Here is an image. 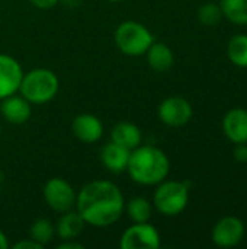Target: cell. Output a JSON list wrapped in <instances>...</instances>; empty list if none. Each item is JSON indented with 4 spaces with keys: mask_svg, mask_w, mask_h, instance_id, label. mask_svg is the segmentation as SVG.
I'll return each instance as SVG.
<instances>
[{
    "mask_svg": "<svg viewBox=\"0 0 247 249\" xmlns=\"http://www.w3.org/2000/svg\"><path fill=\"white\" fill-rule=\"evenodd\" d=\"M146 55L148 66L156 71H167L175 63V54L172 48L163 42H153Z\"/></svg>",
    "mask_w": 247,
    "mask_h": 249,
    "instance_id": "obj_17",
    "label": "cell"
},
{
    "mask_svg": "<svg viewBox=\"0 0 247 249\" xmlns=\"http://www.w3.org/2000/svg\"><path fill=\"white\" fill-rule=\"evenodd\" d=\"M60 89V80L57 74L49 69H32L23 73L19 93L35 105H44L51 102Z\"/></svg>",
    "mask_w": 247,
    "mask_h": 249,
    "instance_id": "obj_3",
    "label": "cell"
},
{
    "mask_svg": "<svg viewBox=\"0 0 247 249\" xmlns=\"http://www.w3.org/2000/svg\"><path fill=\"white\" fill-rule=\"evenodd\" d=\"M223 131L226 137L237 143H247V109L233 108L223 118Z\"/></svg>",
    "mask_w": 247,
    "mask_h": 249,
    "instance_id": "obj_13",
    "label": "cell"
},
{
    "mask_svg": "<svg viewBox=\"0 0 247 249\" xmlns=\"http://www.w3.org/2000/svg\"><path fill=\"white\" fill-rule=\"evenodd\" d=\"M227 55L230 61L242 69L247 67V35L246 34H237L229 41L227 47Z\"/></svg>",
    "mask_w": 247,
    "mask_h": 249,
    "instance_id": "obj_20",
    "label": "cell"
},
{
    "mask_svg": "<svg viewBox=\"0 0 247 249\" xmlns=\"http://www.w3.org/2000/svg\"><path fill=\"white\" fill-rule=\"evenodd\" d=\"M36 9H42V10H48V9H52L55 7L60 0H29Z\"/></svg>",
    "mask_w": 247,
    "mask_h": 249,
    "instance_id": "obj_25",
    "label": "cell"
},
{
    "mask_svg": "<svg viewBox=\"0 0 247 249\" xmlns=\"http://www.w3.org/2000/svg\"><path fill=\"white\" fill-rule=\"evenodd\" d=\"M170 171L167 155L151 144H140L131 150L127 172L131 179L140 185H157L165 181Z\"/></svg>",
    "mask_w": 247,
    "mask_h": 249,
    "instance_id": "obj_2",
    "label": "cell"
},
{
    "mask_svg": "<svg viewBox=\"0 0 247 249\" xmlns=\"http://www.w3.org/2000/svg\"><path fill=\"white\" fill-rule=\"evenodd\" d=\"M223 18L236 25H247V0H221Z\"/></svg>",
    "mask_w": 247,
    "mask_h": 249,
    "instance_id": "obj_19",
    "label": "cell"
},
{
    "mask_svg": "<svg viewBox=\"0 0 247 249\" xmlns=\"http://www.w3.org/2000/svg\"><path fill=\"white\" fill-rule=\"evenodd\" d=\"M0 107H1V99H0Z\"/></svg>",
    "mask_w": 247,
    "mask_h": 249,
    "instance_id": "obj_31",
    "label": "cell"
},
{
    "mask_svg": "<svg viewBox=\"0 0 247 249\" xmlns=\"http://www.w3.org/2000/svg\"><path fill=\"white\" fill-rule=\"evenodd\" d=\"M83 0H60V3L66 7H70V9H76L82 4Z\"/></svg>",
    "mask_w": 247,
    "mask_h": 249,
    "instance_id": "obj_27",
    "label": "cell"
},
{
    "mask_svg": "<svg viewBox=\"0 0 247 249\" xmlns=\"http://www.w3.org/2000/svg\"><path fill=\"white\" fill-rule=\"evenodd\" d=\"M130 155H131V150H128L127 147L116 144L114 142H109L100 150V162L109 172L122 174L127 171Z\"/></svg>",
    "mask_w": 247,
    "mask_h": 249,
    "instance_id": "obj_14",
    "label": "cell"
},
{
    "mask_svg": "<svg viewBox=\"0 0 247 249\" xmlns=\"http://www.w3.org/2000/svg\"><path fill=\"white\" fill-rule=\"evenodd\" d=\"M84 226L86 223L80 217V214L76 210H68L66 213H61L54 228H55V235H58L61 241H67V239H77L84 231Z\"/></svg>",
    "mask_w": 247,
    "mask_h": 249,
    "instance_id": "obj_16",
    "label": "cell"
},
{
    "mask_svg": "<svg viewBox=\"0 0 247 249\" xmlns=\"http://www.w3.org/2000/svg\"><path fill=\"white\" fill-rule=\"evenodd\" d=\"M57 249H84V245L74 242V239H67V241L60 242L57 245Z\"/></svg>",
    "mask_w": 247,
    "mask_h": 249,
    "instance_id": "obj_26",
    "label": "cell"
},
{
    "mask_svg": "<svg viewBox=\"0 0 247 249\" xmlns=\"http://www.w3.org/2000/svg\"><path fill=\"white\" fill-rule=\"evenodd\" d=\"M153 196V206L163 216L181 214L189 201V187L182 181H162Z\"/></svg>",
    "mask_w": 247,
    "mask_h": 249,
    "instance_id": "obj_5",
    "label": "cell"
},
{
    "mask_svg": "<svg viewBox=\"0 0 247 249\" xmlns=\"http://www.w3.org/2000/svg\"><path fill=\"white\" fill-rule=\"evenodd\" d=\"M73 134L83 143H96L103 136L102 121L92 114H80L71 123Z\"/></svg>",
    "mask_w": 247,
    "mask_h": 249,
    "instance_id": "obj_12",
    "label": "cell"
},
{
    "mask_svg": "<svg viewBox=\"0 0 247 249\" xmlns=\"http://www.w3.org/2000/svg\"><path fill=\"white\" fill-rule=\"evenodd\" d=\"M15 249H44V247L41 244H38L36 241L28 238V239H23V241H19L13 245Z\"/></svg>",
    "mask_w": 247,
    "mask_h": 249,
    "instance_id": "obj_24",
    "label": "cell"
},
{
    "mask_svg": "<svg viewBox=\"0 0 247 249\" xmlns=\"http://www.w3.org/2000/svg\"><path fill=\"white\" fill-rule=\"evenodd\" d=\"M9 248V239L4 235V232L0 231V249H7Z\"/></svg>",
    "mask_w": 247,
    "mask_h": 249,
    "instance_id": "obj_28",
    "label": "cell"
},
{
    "mask_svg": "<svg viewBox=\"0 0 247 249\" xmlns=\"http://www.w3.org/2000/svg\"><path fill=\"white\" fill-rule=\"evenodd\" d=\"M233 155H234V159L237 162H240V163L247 162V143H237Z\"/></svg>",
    "mask_w": 247,
    "mask_h": 249,
    "instance_id": "obj_23",
    "label": "cell"
},
{
    "mask_svg": "<svg viewBox=\"0 0 247 249\" xmlns=\"http://www.w3.org/2000/svg\"><path fill=\"white\" fill-rule=\"evenodd\" d=\"M114 41L122 54L140 57L144 55L154 42V36L146 25L135 20H125L115 29Z\"/></svg>",
    "mask_w": 247,
    "mask_h": 249,
    "instance_id": "obj_4",
    "label": "cell"
},
{
    "mask_svg": "<svg viewBox=\"0 0 247 249\" xmlns=\"http://www.w3.org/2000/svg\"><path fill=\"white\" fill-rule=\"evenodd\" d=\"M111 142L121 144L127 147L128 150H134L138 147L143 142V133L138 125L130 123V121H122L114 125L111 131Z\"/></svg>",
    "mask_w": 247,
    "mask_h": 249,
    "instance_id": "obj_15",
    "label": "cell"
},
{
    "mask_svg": "<svg viewBox=\"0 0 247 249\" xmlns=\"http://www.w3.org/2000/svg\"><path fill=\"white\" fill-rule=\"evenodd\" d=\"M128 217L134 223H144L148 222L153 214V206L151 203L144 197H134L131 198L125 206Z\"/></svg>",
    "mask_w": 247,
    "mask_h": 249,
    "instance_id": "obj_18",
    "label": "cell"
},
{
    "mask_svg": "<svg viewBox=\"0 0 247 249\" xmlns=\"http://www.w3.org/2000/svg\"><path fill=\"white\" fill-rule=\"evenodd\" d=\"M23 70L20 63L12 55L0 53V99L17 93Z\"/></svg>",
    "mask_w": 247,
    "mask_h": 249,
    "instance_id": "obj_10",
    "label": "cell"
},
{
    "mask_svg": "<svg viewBox=\"0 0 247 249\" xmlns=\"http://www.w3.org/2000/svg\"><path fill=\"white\" fill-rule=\"evenodd\" d=\"M31 102L26 101L22 95H9L1 99V107H0V114L3 118L15 125L25 124L32 114L31 109Z\"/></svg>",
    "mask_w": 247,
    "mask_h": 249,
    "instance_id": "obj_11",
    "label": "cell"
},
{
    "mask_svg": "<svg viewBox=\"0 0 247 249\" xmlns=\"http://www.w3.org/2000/svg\"><path fill=\"white\" fill-rule=\"evenodd\" d=\"M1 130H3V128H1V124H0V136H1Z\"/></svg>",
    "mask_w": 247,
    "mask_h": 249,
    "instance_id": "obj_30",
    "label": "cell"
},
{
    "mask_svg": "<svg viewBox=\"0 0 247 249\" xmlns=\"http://www.w3.org/2000/svg\"><path fill=\"white\" fill-rule=\"evenodd\" d=\"M55 235V228L48 219H38L32 223L29 229V238L41 244L42 247L48 245Z\"/></svg>",
    "mask_w": 247,
    "mask_h": 249,
    "instance_id": "obj_21",
    "label": "cell"
},
{
    "mask_svg": "<svg viewBox=\"0 0 247 249\" xmlns=\"http://www.w3.org/2000/svg\"><path fill=\"white\" fill-rule=\"evenodd\" d=\"M74 207L86 225L108 228L122 216L125 200L116 184L106 179H95L83 185L77 193Z\"/></svg>",
    "mask_w": 247,
    "mask_h": 249,
    "instance_id": "obj_1",
    "label": "cell"
},
{
    "mask_svg": "<svg viewBox=\"0 0 247 249\" xmlns=\"http://www.w3.org/2000/svg\"><path fill=\"white\" fill-rule=\"evenodd\" d=\"M160 244L159 231L148 222L134 223L125 229L119 239L121 249H157Z\"/></svg>",
    "mask_w": 247,
    "mask_h": 249,
    "instance_id": "obj_7",
    "label": "cell"
},
{
    "mask_svg": "<svg viewBox=\"0 0 247 249\" xmlns=\"http://www.w3.org/2000/svg\"><path fill=\"white\" fill-rule=\"evenodd\" d=\"M198 19L205 26H215L223 19V12L220 4L213 1L202 4L198 10Z\"/></svg>",
    "mask_w": 247,
    "mask_h": 249,
    "instance_id": "obj_22",
    "label": "cell"
},
{
    "mask_svg": "<svg viewBox=\"0 0 247 249\" xmlns=\"http://www.w3.org/2000/svg\"><path fill=\"white\" fill-rule=\"evenodd\" d=\"M42 196L47 206L57 213H66L68 210H73L76 206L77 194L71 184L64 178L48 179L44 185Z\"/></svg>",
    "mask_w": 247,
    "mask_h": 249,
    "instance_id": "obj_6",
    "label": "cell"
},
{
    "mask_svg": "<svg viewBox=\"0 0 247 249\" xmlns=\"http://www.w3.org/2000/svg\"><path fill=\"white\" fill-rule=\"evenodd\" d=\"M157 115L165 125L183 127L192 118V107L182 96H169L159 105Z\"/></svg>",
    "mask_w": 247,
    "mask_h": 249,
    "instance_id": "obj_8",
    "label": "cell"
},
{
    "mask_svg": "<svg viewBox=\"0 0 247 249\" xmlns=\"http://www.w3.org/2000/svg\"><path fill=\"white\" fill-rule=\"evenodd\" d=\"M245 223L236 216L223 217L213 228L211 239L220 248H233L237 247L245 238Z\"/></svg>",
    "mask_w": 247,
    "mask_h": 249,
    "instance_id": "obj_9",
    "label": "cell"
},
{
    "mask_svg": "<svg viewBox=\"0 0 247 249\" xmlns=\"http://www.w3.org/2000/svg\"><path fill=\"white\" fill-rule=\"evenodd\" d=\"M106 1H111V3H118V1H124V0H106Z\"/></svg>",
    "mask_w": 247,
    "mask_h": 249,
    "instance_id": "obj_29",
    "label": "cell"
}]
</instances>
